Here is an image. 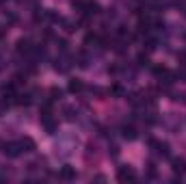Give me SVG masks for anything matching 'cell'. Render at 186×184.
I'll return each mask as SVG.
<instances>
[{"label": "cell", "instance_id": "cell-1", "mask_svg": "<svg viewBox=\"0 0 186 184\" xmlns=\"http://www.w3.org/2000/svg\"><path fill=\"white\" fill-rule=\"evenodd\" d=\"M119 178H121V180H126V178H130V180H132V178H134V173H132L130 169H121V171H119Z\"/></svg>", "mask_w": 186, "mask_h": 184}, {"label": "cell", "instance_id": "cell-2", "mask_svg": "<svg viewBox=\"0 0 186 184\" xmlns=\"http://www.w3.org/2000/svg\"><path fill=\"white\" fill-rule=\"evenodd\" d=\"M61 175H63V178H74V171L69 169V167H65V169L61 171Z\"/></svg>", "mask_w": 186, "mask_h": 184}]
</instances>
